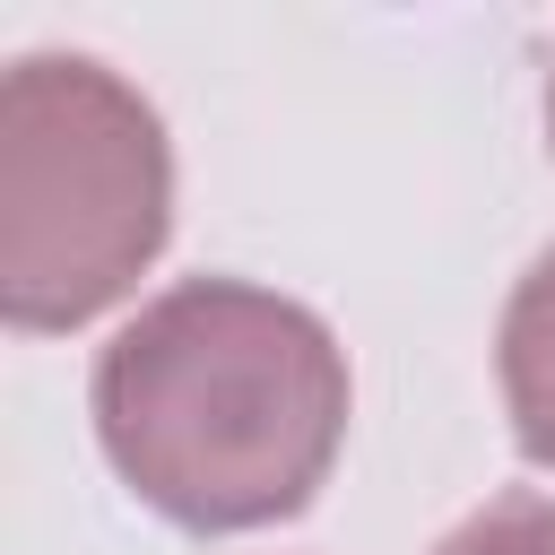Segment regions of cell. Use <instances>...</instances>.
<instances>
[{"label":"cell","instance_id":"1","mask_svg":"<svg viewBox=\"0 0 555 555\" xmlns=\"http://www.w3.org/2000/svg\"><path fill=\"white\" fill-rule=\"evenodd\" d=\"M95 434L173 529H269L321 494L347 442V356L304 304L191 278L95 356Z\"/></svg>","mask_w":555,"mask_h":555},{"label":"cell","instance_id":"2","mask_svg":"<svg viewBox=\"0 0 555 555\" xmlns=\"http://www.w3.org/2000/svg\"><path fill=\"white\" fill-rule=\"evenodd\" d=\"M173 156L147 95L104 61L26 52L0 87V312L9 330H78L165 251Z\"/></svg>","mask_w":555,"mask_h":555},{"label":"cell","instance_id":"3","mask_svg":"<svg viewBox=\"0 0 555 555\" xmlns=\"http://www.w3.org/2000/svg\"><path fill=\"white\" fill-rule=\"evenodd\" d=\"M503 408L538 468H555V251L503 304Z\"/></svg>","mask_w":555,"mask_h":555},{"label":"cell","instance_id":"4","mask_svg":"<svg viewBox=\"0 0 555 555\" xmlns=\"http://www.w3.org/2000/svg\"><path fill=\"white\" fill-rule=\"evenodd\" d=\"M434 555H555V503L546 494H503V503L468 512Z\"/></svg>","mask_w":555,"mask_h":555},{"label":"cell","instance_id":"5","mask_svg":"<svg viewBox=\"0 0 555 555\" xmlns=\"http://www.w3.org/2000/svg\"><path fill=\"white\" fill-rule=\"evenodd\" d=\"M546 130H555V87H546Z\"/></svg>","mask_w":555,"mask_h":555}]
</instances>
